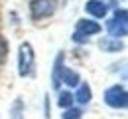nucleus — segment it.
<instances>
[{
  "label": "nucleus",
  "mask_w": 128,
  "mask_h": 119,
  "mask_svg": "<svg viewBox=\"0 0 128 119\" xmlns=\"http://www.w3.org/2000/svg\"><path fill=\"white\" fill-rule=\"evenodd\" d=\"M81 109H75V107H67L63 113V119H81Z\"/></svg>",
  "instance_id": "9b49d317"
},
{
  "label": "nucleus",
  "mask_w": 128,
  "mask_h": 119,
  "mask_svg": "<svg viewBox=\"0 0 128 119\" xmlns=\"http://www.w3.org/2000/svg\"><path fill=\"white\" fill-rule=\"evenodd\" d=\"M6 56H8V44H6V40L0 36V62H4Z\"/></svg>",
  "instance_id": "f8f14e48"
},
{
  "label": "nucleus",
  "mask_w": 128,
  "mask_h": 119,
  "mask_svg": "<svg viewBox=\"0 0 128 119\" xmlns=\"http://www.w3.org/2000/svg\"><path fill=\"white\" fill-rule=\"evenodd\" d=\"M128 14L124 8H120V10H116L114 12V16H112V20H108L106 22V30H108V34H110V38H124L128 32Z\"/></svg>",
  "instance_id": "f03ea898"
},
{
  "label": "nucleus",
  "mask_w": 128,
  "mask_h": 119,
  "mask_svg": "<svg viewBox=\"0 0 128 119\" xmlns=\"http://www.w3.org/2000/svg\"><path fill=\"white\" fill-rule=\"evenodd\" d=\"M104 101H106V105H110V107L124 109L126 103H128L126 89H124L122 85H112V87H108V89L104 91Z\"/></svg>",
  "instance_id": "20e7f679"
},
{
  "label": "nucleus",
  "mask_w": 128,
  "mask_h": 119,
  "mask_svg": "<svg viewBox=\"0 0 128 119\" xmlns=\"http://www.w3.org/2000/svg\"><path fill=\"white\" fill-rule=\"evenodd\" d=\"M34 68V50L28 42H24L20 46V54H18V73L20 75H30Z\"/></svg>",
  "instance_id": "7ed1b4c3"
},
{
  "label": "nucleus",
  "mask_w": 128,
  "mask_h": 119,
  "mask_svg": "<svg viewBox=\"0 0 128 119\" xmlns=\"http://www.w3.org/2000/svg\"><path fill=\"white\" fill-rule=\"evenodd\" d=\"M85 10H87V14H91L95 18H104L108 12V6L102 4V0H89L85 4Z\"/></svg>",
  "instance_id": "0eeeda50"
},
{
  "label": "nucleus",
  "mask_w": 128,
  "mask_h": 119,
  "mask_svg": "<svg viewBox=\"0 0 128 119\" xmlns=\"http://www.w3.org/2000/svg\"><path fill=\"white\" fill-rule=\"evenodd\" d=\"M57 105L63 107V109L71 107V105H73V95H71V91H61V93H59V99H57Z\"/></svg>",
  "instance_id": "9d476101"
},
{
  "label": "nucleus",
  "mask_w": 128,
  "mask_h": 119,
  "mask_svg": "<svg viewBox=\"0 0 128 119\" xmlns=\"http://www.w3.org/2000/svg\"><path fill=\"white\" fill-rule=\"evenodd\" d=\"M61 84H67L69 87L79 85V73L71 71L69 68L63 66V54H57V60L53 64V73H51V85L53 89H57Z\"/></svg>",
  "instance_id": "f257e3e1"
},
{
  "label": "nucleus",
  "mask_w": 128,
  "mask_h": 119,
  "mask_svg": "<svg viewBox=\"0 0 128 119\" xmlns=\"http://www.w3.org/2000/svg\"><path fill=\"white\" fill-rule=\"evenodd\" d=\"M98 46L102 48V52H118L122 50V42L116 40V38H102L98 42Z\"/></svg>",
  "instance_id": "6e6552de"
},
{
  "label": "nucleus",
  "mask_w": 128,
  "mask_h": 119,
  "mask_svg": "<svg viewBox=\"0 0 128 119\" xmlns=\"http://www.w3.org/2000/svg\"><path fill=\"white\" fill-rule=\"evenodd\" d=\"M96 32H100V26L93 22V20H79L77 22V26H75V34H73V40L75 42H87L89 40V36L91 34H96Z\"/></svg>",
  "instance_id": "39448f33"
},
{
  "label": "nucleus",
  "mask_w": 128,
  "mask_h": 119,
  "mask_svg": "<svg viewBox=\"0 0 128 119\" xmlns=\"http://www.w3.org/2000/svg\"><path fill=\"white\" fill-rule=\"evenodd\" d=\"M46 119H49V101H48V97H46Z\"/></svg>",
  "instance_id": "ddd939ff"
},
{
  "label": "nucleus",
  "mask_w": 128,
  "mask_h": 119,
  "mask_svg": "<svg viewBox=\"0 0 128 119\" xmlns=\"http://www.w3.org/2000/svg\"><path fill=\"white\" fill-rule=\"evenodd\" d=\"M91 97H93V93H91V87H89L87 84H81L73 99H77V101H79L81 105H87V103L91 101Z\"/></svg>",
  "instance_id": "1a4fd4ad"
},
{
  "label": "nucleus",
  "mask_w": 128,
  "mask_h": 119,
  "mask_svg": "<svg viewBox=\"0 0 128 119\" xmlns=\"http://www.w3.org/2000/svg\"><path fill=\"white\" fill-rule=\"evenodd\" d=\"M55 6H57V0H32V4H30L32 18L40 20V18L51 16L55 12Z\"/></svg>",
  "instance_id": "423d86ee"
}]
</instances>
